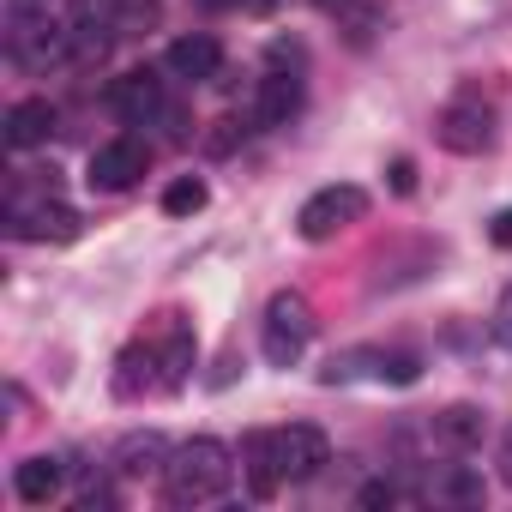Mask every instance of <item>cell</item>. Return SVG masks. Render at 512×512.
Segmentation results:
<instances>
[{"instance_id":"obj_26","label":"cell","mask_w":512,"mask_h":512,"mask_svg":"<svg viewBox=\"0 0 512 512\" xmlns=\"http://www.w3.org/2000/svg\"><path fill=\"white\" fill-rule=\"evenodd\" d=\"M320 13H344V7H356V0H314Z\"/></svg>"},{"instance_id":"obj_11","label":"cell","mask_w":512,"mask_h":512,"mask_svg":"<svg viewBox=\"0 0 512 512\" xmlns=\"http://www.w3.org/2000/svg\"><path fill=\"white\" fill-rule=\"evenodd\" d=\"M13 235H19V241H73V235H79V211H73V205L19 211V217H13Z\"/></svg>"},{"instance_id":"obj_6","label":"cell","mask_w":512,"mask_h":512,"mask_svg":"<svg viewBox=\"0 0 512 512\" xmlns=\"http://www.w3.org/2000/svg\"><path fill=\"white\" fill-rule=\"evenodd\" d=\"M326 458H332V446H326V434H320L314 422H290V428L272 434V464H278L284 482H308V476H320Z\"/></svg>"},{"instance_id":"obj_19","label":"cell","mask_w":512,"mask_h":512,"mask_svg":"<svg viewBox=\"0 0 512 512\" xmlns=\"http://www.w3.org/2000/svg\"><path fill=\"white\" fill-rule=\"evenodd\" d=\"M446 494H452V500H482V482H476L470 470H452V482H446Z\"/></svg>"},{"instance_id":"obj_12","label":"cell","mask_w":512,"mask_h":512,"mask_svg":"<svg viewBox=\"0 0 512 512\" xmlns=\"http://www.w3.org/2000/svg\"><path fill=\"white\" fill-rule=\"evenodd\" d=\"M296 109H302V79L296 73L260 79V103H253V121H260V127H284Z\"/></svg>"},{"instance_id":"obj_21","label":"cell","mask_w":512,"mask_h":512,"mask_svg":"<svg viewBox=\"0 0 512 512\" xmlns=\"http://www.w3.org/2000/svg\"><path fill=\"white\" fill-rule=\"evenodd\" d=\"M392 193H416V163H410V157L392 163Z\"/></svg>"},{"instance_id":"obj_15","label":"cell","mask_w":512,"mask_h":512,"mask_svg":"<svg viewBox=\"0 0 512 512\" xmlns=\"http://www.w3.org/2000/svg\"><path fill=\"white\" fill-rule=\"evenodd\" d=\"M434 434H440L452 452H476V446H482V410H476V404H446V410L434 416Z\"/></svg>"},{"instance_id":"obj_25","label":"cell","mask_w":512,"mask_h":512,"mask_svg":"<svg viewBox=\"0 0 512 512\" xmlns=\"http://www.w3.org/2000/svg\"><path fill=\"white\" fill-rule=\"evenodd\" d=\"M500 476H506V488H512V428L500 434Z\"/></svg>"},{"instance_id":"obj_13","label":"cell","mask_w":512,"mask_h":512,"mask_svg":"<svg viewBox=\"0 0 512 512\" xmlns=\"http://www.w3.org/2000/svg\"><path fill=\"white\" fill-rule=\"evenodd\" d=\"M61 482H67V464L61 458H25L19 476H13V488H19L25 506H49L61 494Z\"/></svg>"},{"instance_id":"obj_2","label":"cell","mask_w":512,"mask_h":512,"mask_svg":"<svg viewBox=\"0 0 512 512\" xmlns=\"http://www.w3.org/2000/svg\"><path fill=\"white\" fill-rule=\"evenodd\" d=\"M434 139L452 151V157H482L494 145V109L482 97H452L440 115H434Z\"/></svg>"},{"instance_id":"obj_1","label":"cell","mask_w":512,"mask_h":512,"mask_svg":"<svg viewBox=\"0 0 512 512\" xmlns=\"http://www.w3.org/2000/svg\"><path fill=\"white\" fill-rule=\"evenodd\" d=\"M235 482V464H229V446L223 440H187L169 452L163 464V500L169 506H211L217 494H229Z\"/></svg>"},{"instance_id":"obj_14","label":"cell","mask_w":512,"mask_h":512,"mask_svg":"<svg viewBox=\"0 0 512 512\" xmlns=\"http://www.w3.org/2000/svg\"><path fill=\"white\" fill-rule=\"evenodd\" d=\"M163 464H169V446H163V434H151V428H145V434H127V440L115 446V470H121V476H157Z\"/></svg>"},{"instance_id":"obj_16","label":"cell","mask_w":512,"mask_h":512,"mask_svg":"<svg viewBox=\"0 0 512 512\" xmlns=\"http://www.w3.org/2000/svg\"><path fill=\"white\" fill-rule=\"evenodd\" d=\"M187 368H193V332L175 320V326H169V344H163V386H181Z\"/></svg>"},{"instance_id":"obj_4","label":"cell","mask_w":512,"mask_h":512,"mask_svg":"<svg viewBox=\"0 0 512 512\" xmlns=\"http://www.w3.org/2000/svg\"><path fill=\"white\" fill-rule=\"evenodd\" d=\"M308 338H314L308 302H302V296H272V308H266V362H272V368L302 362Z\"/></svg>"},{"instance_id":"obj_24","label":"cell","mask_w":512,"mask_h":512,"mask_svg":"<svg viewBox=\"0 0 512 512\" xmlns=\"http://www.w3.org/2000/svg\"><path fill=\"white\" fill-rule=\"evenodd\" d=\"M235 7H241L247 19H272V13L284 7V0H235Z\"/></svg>"},{"instance_id":"obj_7","label":"cell","mask_w":512,"mask_h":512,"mask_svg":"<svg viewBox=\"0 0 512 512\" xmlns=\"http://www.w3.org/2000/svg\"><path fill=\"white\" fill-rule=\"evenodd\" d=\"M145 169H151V151H145L139 139H109V145L91 151V175H85V181H91L97 193H127Z\"/></svg>"},{"instance_id":"obj_20","label":"cell","mask_w":512,"mask_h":512,"mask_svg":"<svg viewBox=\"0 0 512 512\" xmlns=\"http://www.w3.org/2000/svg\"><path fill=\"white\" fill-rule=\"evenodd\" d=\"M494 338L512 344V284H506V296H500V308H494Z\"/></svg>"},{"instance_id":"obj_22","label":"cell","mask_w":512,"mask_h":512,"mask_svg":"<svg viewBox=\"0 0 512 512\" xmlns=\"http://www.w3.org/2000/svg\"><path fill=\"white\" fill-rule=\"evenodd\" d=\"M356 500H362V506H392V500H398V488H392V482H368Z\"/></svg>"},{"instance_id":"obj_10","label":"cell","mask_w":512,"mask_h":512,"mask_svg":"<svg viewBox=\"0 0 512 512\" xmlns=\"http://www.w3.org/2000/svg\"><path fill=\"white\" fill-rule=\"evenodd\" d=\"M49 133H55V103H49V97H25V103L7 109V145H13V151H31V145H43Z\"/></svg>"},{"instance_id":"obj_9","label":"cell","mask_w":512,"mask_h":512,"mask_svg":"<svg viewBox=\"0 0 512 512\" xmlns=\"http://www.w3.org/2000/svg\"><path fill=\"white\" fill-rule=\"evenodd\" d=\"M217 67H223V43L217 37L193 31V37L169 43V73H181V79H217Z\"/></svg>"},{"instance_id":"obj_3","label":"cell","mask_w":512,"mask_h":512,"mask_svg":"<svg viewBox=\"0 0 512 512\" xmlns=\"http://www.w3.org/2000/svg\"><path fill=\"white\" fill-rule=\"evenodd\" d=\"M362 217H368V193L350 187V181H338V187H320L314 199H302L296 229H302L308 241H332L338 229H350V223H362Z\"/></svg>"},{"instance_id":"obj_17","label":"cell","mask_w":512,"mask_h":512,"mask_svg":"<svg viewBox=\"0 0 512 512\" xmlns=\"http://www.w3.org/2000/svg\"><path fill=\"white\" fill-rule=\"evenodd\" d=\"M205 199H211V193H205L199 175H181V181L163 187V211H169V217H193V211H205Z\"/></svg>"},{"instance_id":"obj_5","label":"cell","mask_w":512,"mask_h":512,"mask_svg":"<svg viewBox=\"0 0 512 512\" xmlns=\"http://www.w3.org/2000/svg\"><path fill=\"white\" fill-rule=\"evenodd\" d=\"M416 374H422V362L404 356V350H344V356L326 362V386H338V380H392V386H410Z\"/></svg>"},{"instance_id":"obj_18","label":"cell","mask_w":512,"mask_h":512,"mask_svg":"<svg viewBox=\"0 0 512 512\" xmlns=\"http://www.w3.org/2000/svg\"><path fill=\"white\" fill-rule=\"evenodd\" d=\"M344 13H350V43H356V49H362V43L380 31V19H386L380 7H344Z\"/></svg>"},{"instance_id":"obj_8","label":"cell","mask_w":512,"mask_h":512,"mask_svg":"<svg viewBox=\"0 0 512 512\" xmlns=\"http://www.w3.org/2000/svg\"><path fill=\"white\" fill-rule=\"evenodd\" d=\"M109 103H115L121 121H145V115L163 109V85H157L151 67H133V73H121V79L109 85Z\"/></svg>"},{"instance_id":"obj_23","label":"cell","mask_w":512,"mask_h":512,"mask_svg":"<svg viewBox=\"0 0 512 512\" xmlns=\"http://www.w3.org/2000/svg\"><path fill=\"white\" fill-rule=\"evenodd\" d=\"M488 241H494V247H512V205H506V211H494V223H488Z\"/></svg>"}]
</instances>
